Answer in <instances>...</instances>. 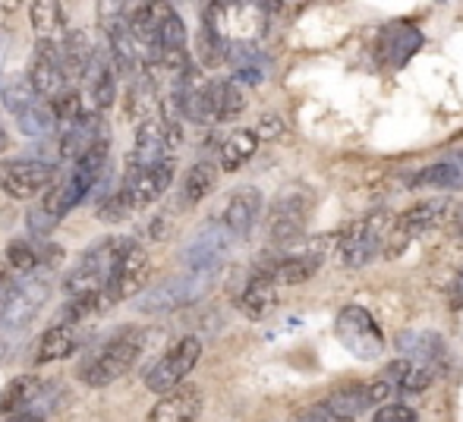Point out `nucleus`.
<instances>
[{
	"label": "nucleus",
	"instance_id": "a878e982",
	"mask_svg": "<svg viewBox=\"0 0 463 422\" xmlns=\"http://www.w3.org/2000/svg\"><path fill=\"white\" fill-rule=\"evenodd\" d=\"M256 148H259L256 129H237V133L227 136L224 145H221V167L231 173L240 171V167L256 155Z\"/></svg>",
	"mask_w": 463,
	"mask_h": 422
},
{
	"label": "nucleus",
	"instance_id": "c85d7f7f",
	"mask_svg": "<svg viewBox=\"0 0 463 422\" xmlns=\"http://www.w3.org/2000/svg\"><path fill=\"white\" fill-rule=\"evenodd\" d=\"M318 265L322 262L312 256H290V258H280L269 275L275 277L278 284H306L309 277H316Z\"/></svg>",
	"mask_w": 463,
	"mask_h": 422
},
{
	"label": "nucleus",
	"instance_id": "6e6552de",
	"mask_svg": "<svg viewBox=\"0 0 463 422\" xmlns=\"http://www.w3.org/2000/svg\"><path fill=\"white\" fill-rule=\"evenodd\" d=\"M54 186V167L35 158L0 161V190L10 199H32Z\"/></svg>",
	"mask_w": 463,
	"mask_h": 422
},
{
	"label": "nucleus",
	"instance_id": "393cba45",
	"mask_svg": "<svg viewBox=\"0 0 463 422\" xmlns=\"http://www.w3.org/2000/svg\"><path fill=\"white\" fill-rule=\"evenodd\" d=\"M42 394V381L35 375H19L10 385L0 391V417L4 413H25V407H32Z\"/></svg>",
	"mask_w": 463,
	"mask_h": 422
},
{
	"label": "nucleus",
	"instance_id": "7ed1b4c3",
	"mask_svg": "<svg viewBox=\"0 0 463 422\" xmlns=\"http://www.w3.org/2000/svg\"><path fill=\"white\" fill-rule=\"evenodd\" d=\"M212 281H214V275L186 271V275L171 277V281L148 290L146 296H139V300H136V309L146 315H165V313H174V309H184L189 303L199 300V296L212 287Z\"/></svg>",
	"mask_w": 463,
	"mask_h": 422
},
{
	"label": "nucleus",
	"instance_id": "f3484780",
	"mask_svg": "<svg viewBox=\"0 0 463 422\" xmlns=\"http://www.w3.org/2000/svg\"><path fill=\"white\" fill-rule=\"evenodd\" d=\"M29 13H32V29H35V35L42 38L44 44L63 48V42L70 38L63 6L54 4V0H35V4L29 6Z\"/></svg>",
	"mask_w": 463,
	"mask_h": 422
},
{
	"label": "nucleus",
	"instance_id": "aec40b11",
	"mask_svg": "<svg viewBox=\"0 0 463 422\" xmlns=\"http://www.w3.org/2000/svg\"><path fill=\"white\" fill-rule=\"evenodd\" d=\"M61 54H63V73H67V82H70V80H86L98 51H95V44L89 42L86 32H70Z\"/></svg>",
	"mask_w": 463,
	"mask_h": 422
},
{
	"label": "nucleus",
	"instance_id": "de8ad7c7",
	"mask_svg": "<svg viewBox=\"0 0 463 422\" xmlns=\"http://www.w3.org/2000/svg\"><path fill=\"white\" fill-rule=\"evenodd\" d=\"M6 287H10V281H6V275L0 271V290H6Z\"/></svg>",
	"mask_w": 463,
	"mask_h": 422
},
{
	"label": "nucleus",
	"instance_id": "0eeeda50",
	"mask_svg": "<svg viewBox=\"0 0 463 422\" xmlns=\"http://www.w3.org/2000/svg\"><path fill=\"white\" fill-rule=\"evenodd\" d=\"M231 243H233V233L227 230L224 220H208L186 243L184 249L186 268L199 271V275H214L221 268V262L227 258V252H231Z\"/></svg>",
	"mask_w": 463,
	"mask_h": 422
},
{
	"label": "nucleus",
	"instance_id": "7c9ffc66",
	"mask_svg": "<svg viewBox=\"0 0 463 422\" xmlns=\"http://www.w3.org/2000/svg\"><path fill=\"white\" fill-rule=\"evenodd\" d=\"M16 123L25 136H48L57 127V114L51 108V101H35L25 114L16 117Z\"/></svg>",
	"mask_w": 463,
	"mask_h": 422
},
{
	"label": "nucleus",
	"instance_id": "412c9836",
	"mask_svg": "<svg viewBox=\"0 0 463 422\" xmlns=\"http://www.w3.org/2000/svg\"><path fill=\"white\" fill-rule=\"evenodd\" d=\"M422 48V32L416 25H391L382 38V57L391 67H403Z\"/></svg>",
	"mask_w": 463,
	"mask_h": 422
},
{
	"label": "nucleus",
	"instance_id": "9d476101",
	"mask_svg": "<svg viewBox=\"0 0 463 422\" xmlns=\"http://www.w3.org/2000/svg\"><path fill=\"white\" fill-rule=\"evenodd\" d=\"M32 89L38 92V98L54 101L57 95L67 92V73H63V54L57 44H44L38 42L35 61H32V73H29Z\"/></svg>",
	"mask_w": 463,
	"mask_h": 422
},
{
	"label": "nucleus",
	"instance_id": "c756f323",
	"mask_svg": "<svg viewBox=\"0 0 463 422\" xmlns=\"http://www.w3.org/2000/svg\"><path fill=\"white\" fill-rule=\"evenodd\" d=\"M214 180H218V171H214V164H208V161H199V164H193L186 171V180H184V202L186 205L202 202V199L212 192Z\"/></svg>",
	"mask_w": 463,
	"mask_h": 422
},
{
	"label": "nucleus",
	"instance_id": "423d86ee",
	"mask_svg": "<svg viewBox=\"0 0 463 422\" xmlns=\"http://www.w3.org/2000/svg\"><path fill=\"white\" fill-rule=\"evenodd\" d=\"M199 356H202V341H199V337H184V341H177L158 362H155L152 369H148L146 388H148V391H155V394L177 391L180 381H184L186 375L195 369Z\"/></svg>",
	"mask_w": 463,
	"mask_h": 422
},
{
	"label": "nucleus",
	"instance_id": "79ce46f5",
	"mask_svg": "<svg viewBox=\"0 0 463 422\" xmlns=\"http://www.w3.org/2000/svg\"><path fill=\"white\" fill-rule=\"evenodd\" d=\"M259 139H278V136H284V123H280V117L275 114H265L262 120H259V129H256Z\"/></svg>",
	"mask_w": 463,
	"mask_h": 422
},
{
	"label": "nucleus",
	"instance_id": "bb28decb",
	"mask_svg": "<svg viewBox=\"0 0 463 422\" xmlns=\"http://www.w3.org/2000/svg\"><path fill=\"white\" fill-rule=\"evenodd\" d=\"M86 80H89V86H92V101H95V105L101 110L114 108V101H117V70H114V63H108L101 54H98Z\"/></svg>",
	"mask_w": 463,
	"mask_h": 422
},
{
	"label": "nucleus",
	"instance_id": "4c0bfd02",
	"mask_svg": "<svg viewBox=\"0 0 463 422\" xmlns=\"http://www.w3.org/2000/svg\"><path fill=\"white\" fill-rule=\"evenodd\" d=\"M161 51H186V29L177 10H167L165 23H161Z\"/></svg>",
	"mask_w": 463,
	"mask_h": 422
},
{
	"label": "nucleus",
	"instance_id": "1a4fd4ad",
	"mask_svg": "<svg viewBox=\"0 0 463 422\" xmlns=\"http://www.w3.org/2000/svg\"><path fill=\"white\" fill-rule=\"evenodd\" d=\"M148 281V256L142 246H129L127 256L120 258V265H117V271L110 275L108 287H104V300L110 303H120V300H129V296H136L142 287H146Z\"/></svg>",
	"mask_w": 463,
	"mask_h": 422
},
{
	"label": "nucleus",
	"instance_id": "37998d69",
	"mask_svg": "<svg viewBox=\"0 0 463 422\" xmlns=\"http://www.w3.org/2000/svg\"><path fill=\"white\" fill-rule=\"evenodd\" d=\"M297 422H354V419H347V417H337V413H328V410H312V413H306V417H299Z\"/></svg>",
	"mask_w": 463,
	"mask_h": 422
},
{
	"label": "nucleus",
	"instance_id": "9b49d317",
	"mask_svg": "<svg viewBox=\"0 0 463 422\" xmlns=\"http://www.w3.org/2000/svg\"><path fill=\"white\" fill-rule=\"evenodd\" d=\"M171 183H174V158H167L155 167H146V171H129L123 186L129 190V196H133V202H136V211H139V209H146V205L158 202V199L171 190Z\"/></svg>",
	"mask_w": 463,
	"mask_h": 422
},
{
	"label": "nucleus",
	"instance_id": "4468645a",
	"mask_svg": "<svg viewBox=\"0 0 463 422\" xmlns=\"http://www.w3.org/2000/svg\"><path fill=\"white\" fill-rule=\"evenodd\" d=\"M306 230V199L303 196H280L271 209V239L280 246H290Z\"/></svg>",
	"mask_w": 463,
	"mask_h": 422
},
{
	"label": "nucleus",
	"instance_id": "20e7f679",
	"mask_svg": "<svg viewBox=\"0 0 463 422\" xmlns=\"http://www.w3.org/2000/svg\"><path fill=\"white\" fill-rule=\"evenodd\" d=\"M335 334L360 360H378L384 353V334L363 306H344L335 318Z\"/></svg>",
	"mask_w": 463,
	"mask_h": 422
},
{
	"label": "nucleus",
	"instance_id": "a211bd4d",
	"mask_svg": "<svg viewBox=\"0 0 463 422\" xmlns=\"http://www.w3.org/2000/svg\"><path fill=\"white\" fill-rule=\"evenodd\" d=\"M104 129H101V117L98 114H86L82 117L76 127H70V129H63V136H61V158L63 161H80L82 155L89 152V148L95 145V142H101L104 139Z\"/></svg>",
	"mask_w": 463,
	"mask_h": 422
},
{
	"label": "nucleus",
	"instance_id": "a18cd8bd",
	"mask_svg": "<svg viewBox=\"0 0 463 422\" xmlns=\"http://www.w3.org/2000/svg\"><path fill=\"white\" fill-rule=\"evenodd\" d=\"M6 422H44V417H42V413H29V410H25V413H13V417L6 419Z\"/></svg>",
	"mask_w": 463,
	"mask_h": 422
},
{
	"label": "nucleus",
	"instance_id": "c03bdc74",
	"mask_svg": "<svg viewBox=\"0 0 463 422\" xmlns=\"http://www.w3.org/2000/svg\"><path fill=\"white\" fill-rule=\"evenodd\" d=\"M451 306H454V309H460V306H463V268H460V275H458V284H454Z\"/></svg>",
	"mask_w": 463,
	"mask_h": 422
},
{
	"label": "nucleus",
	"instance_id": "72a5a7b5",
	"mask_svg": "<svg viewBox=\"0 0 463 422\" xmlns=\"http://www.w3.org/2000/svg\"><path fill=\"white\" fill-rule=\"evenodd\" d=\"M6 262L23 277H29L42 268V249H35L32 243H23V239H13V243L6 246Z\"/></svg>",
	"mask_w": 463,
	"mask_h": 422
},
{
	"label": "nucleus",
	"instance_id": "58836bf2",
	"mask_svg": "<svg viewBox=\"0 0 463 422\" xmlns=\"http://www.w3.org/2000/svg\"><path fill=\"white\" fill-rule=\"evenodd\" d=\"M435 379V366H429V362H413L410 360V369L407 375H403L401 381V394H420L426 391L429 385H432Z\"/></svg>",
	"mask_w": 463,
	"mask_h": 422
},
{
	"label": "nucleus",
	"instance_id": "09e8293b",
	"mask_svg": "<svg viewBox=\"0 0 463 422\" xmlns=\"http://www.w3.org/2000/svg\"><path fill=\"white\" fill-rule=\"evenodd\" d=\"M460 237H463V233H460Z\"/></svg>",
	"mask_w": 463,
	"mask_h": 422
},
{
	"label": "nucleus",
	"instance_id": "ea45409f",
	"mask_svg": "<svg viewBox=\"0 0 463 422\" xmlns=\"http://www.w3.org/2000/svg\"><path fill=\"white\" fill-rule=\"evenodd\" d=\"M25 224H29V230L35 233V237H48V233L54 230V227L61 224V220L51 218V214L44 211L42 205H35V209L29 211V218H25Z\"/></svg>",
	"mask_w": 463,
	"mask_h": 422
},
{
	"label": "nucleus",
	"instance_id": "2eb2a0df",
	"mask_svg": "<svg viewBox=\"0 0 463 422\" xmlns=\"http://www.w3.org/2000/svg\"><path fill=\"white\" fill-rule=\"evenodd\" d=\"M259 214H262V192H259L256 186H243V190H237L227 199L224 224L233 237H246V233L256 227Z\"/></svg>",
	"mask_w": 463,
	"mask_h": 422
},
{
	"label": "nucleus",
	"instance_id": "39448f33",
	"mask_svg": "<svg viewBox=\"0 0 463 422\" xmlns=\"http://www.w3.org/2000/svg\"><path fill=\"white\" fill-rule=\"evenodd\" d=\"M391 227V211H372L363 220H356L354 227L344 230L341 239V262L347 268H366L372 258L378 256L384 243V233Z\"/></svg>",
	"mask_w": 463,
	"mask_h": 422
},
{
	"label": "nucleus",
	"instance_id": "4be33fe9",
	"mask_svg": "<svg viewBox=\"0 0 463 422\" xmlns=\"http://www.w3.org/2000/svg\"><path fill=\"white\" fill-rule=\"evenodd\" d=\"M413 186H429V190H463V152L451 155L448 161L429 164L410 180Z\"/></svg>",
	"mask_w": 463,
	"mask_h": 422
},
{
	"label": "nucleus",
	"instance_id": "cd10ccee",
	"mask_svg": "<svg viewBox=\"0 0 463 422\" xmlns=\"http://www.w3.org/2000/svg\"><path fill=\"white\" fill-rule=\"evenodd\" d=\"M212 98L218 120H233L246 110V92L237 80H218L212 82Z\"/></svg>",
	"mask_w": 463,
	"mask_h": 422
},
{
	"label": "nucleus",
	"instance_id": "2f4dec72",
	"mask_svg": "<svg viewBox=\"0 0 463 422\" xmlns=\"http://www.w3.org/2000/svg\"><path fill=\"white\" fill-rule=\"evenodd\" d=\"M366 407H369L366 385H360V388H347V391H337V394H331V398L322 404V410L337 413V417H347V419H354L356 413H363V410H366Z\"/></svg>",
	"mask_w": 463,
	"mask_h": 422
},
{
	"label": "nucleus",
	"instance_id": "49530a36",
	"mask_svg": "<svg viewBox=\"0 0 463 422\" xmlns=\"http://www.w3.org/2000/svg\"><path fill=\"white\" fill-rule=\"evenodd\" d=\"M6 145H10V142H6V133H4V127H0V152H4Z\"/></svg>",
	"mask_w": 463,
	"mask_h": 422
},
{
	"label": "nucleus",
	"instance_id": "6ab92c4d",
	"mask_svg": "<svg viewBox=\"0 0 463 422\" xmlns=\"http://www.w3.org/2000/svg\"><path fill=\"white\" fill-rule=\"evenodd\" d=\"M278 287L280 284L269 275V271H265V275H256L250 284H246L243 294H240V300H237L240 313H246L250 318H265L278 306Z\"/></svg>",
	"mask_w": 463,
	"mask_h": 422
},
{
	"label": "nucleus",
	"instance_id": "f704fd0d",
	"mask_svg": "<svg viewBox=\"0 0 463 422\" xmlns=\"http://www.w3.org/2000/svg\"><path fill=\"white\" fill-rule=\"evenodd\" d=\"M108 306L104 294H92V296H76V300H67V306L61 309V324H76L92 318L98 309Z\"/></svg>",
	"mask_w": 463,
	"mask_h": 422
},
{
	"label": "nucleus",
	"instance_id": "b1692460",
	"mask_svg": "<svg viewBox=\"0 0 463 422\" xmlns=\"http://www.w3.org/2000/svg\"><path fill=\"white\" fill-rule=\"evenodd\" d=\"M108 35H110V54H114V70L117 73H136V67H139V44H136L133 32H129L127 23H110L108 25Z\"/></svg>",
	"mask_w": 463,
	"mask_h": 422
},
{
	"label": "nucleus",
	"instance_id": "473e14b6",
	"mask_svg": "<svg viewBox=\"0 0 463 422\" xmlns=\"http://www.w3.org/2000/svg\"><path fill=\"white\" fill-rule=\"evenodd\" d=\"M133 211H136V202H133V196H129L127 186L110 192V196L101 199V205H98V218H101L104 224H120V220L133 218Z\"/></svg>",
	"mask_w": 463,
	"mask_h": 422
},
{
	"label": "nucleus",
	"instance_id": "f257e3e1",
	"mask_svg": "<svg viewBox=\"0 0 463 422\" xmlns=\"http://www.w3.org/2000/svg\"><path fill=\"white\" fill-rule=\"evenodd\" d=\"M133 246V239H98L92 249L82 252V258L76 262V268L67 275L63 281V290H67V300H76V296H92V294H104L110 275L117 271L120 258L127 256V249Z\"/></svg>",
	"mask_w": 463,
	"mask_h": 422
},
{
	"label": "nucleus",
	"instance_id": "5701e85b",
	"mask_svg": "<svg viewBox=\"0 0 463 422\" xmlns=\"http://www.w3.org/2000/svg\"><path fill=\"white\" fill-rule=\"evenodd\" d=\"M76 347H80V337H76L73 324H54V328L44 331L42 341H38L35 362H38V366H44V362L67 360Z\"/></svg>",
	"mask_w": 463,
	"mask_h": 422
},
{
	"label": "nucleus",
	"instance_id": "c9c22d12",
	"mask_svg": "<svg viewBox=\"0 0 463 422\" xmlns=\"http://www.w3.org/2000/svg\"><path fill=\"white\" fill-rule=\"evenodd\" d=\"M38 101V92L32 89V82L29 80H10L6 82V89H4V105L10 114H25L32 105Z\"/></svg>",
	"mask_w": 463,
	"mask_h": 422
},
{
	"label": "nucleus",
	"instance_id": "f8f14e48",
	"mask_svg": "<svg viewBox=\"0 0 463 422\" xmlns=\"http://www.w3.org/2000/svg\"><path fill=\"white\" fill-rule=\"evenodd\" d=\"M454 214V202L451 199H426V202H416L410 205L407 211L397 218V233L401 239H413V237H422V233L435 230L441 227L448 218Z\"/></svg>",
	"mask_w": 463,
	"mask_h": 422
},
{
	"label": "nucleus",
	"instance_id": "a19ab883",
	"mask_svg": "<svg viewBox=\"0 0 463 422\" xmlns=\"http://www.w3.org/2000/svg\"><path fill=\"white\" fill-rule=\"evenodd\" d=\"M372 422H416V410H410L407 404H384L375 410Z\"/></svg>",
	"mask_w": 463,
	"mask_h": 422
},
{
	"label": "nucleus",
	"instance_id": "dca6fc26",
	"mask_svg": "<svg viewBox=\"0 0 463 422\" xmlns=\"http://www.w3.org/2000/svg\"><path fill=\"white\" fill-rule=\"evenodd\" d=\"M202 410V391L199 388H177V391L165 394L148 413L146 422H195Z\"/></svg>",
	"mask_w": 463,
	"mask_h": 422
},
{
	"label": "nucleus",
	"instance_id": "e433bc0d",
	"mask_svg": "<svg viewBox=\"0 0 463 422\" xmlns=\"http://www.w3.org/2000/svg\"><path fill=\"white\" fill-rule=\"evenodd\" d=\"M51 108H54V114H57V123H61L63 129H70V127H76V123L82 120V98H80V92H63V95H57L54 101H51Z\"/></svg>",
	"mask_w": 463,
	"mask_h": 422
},
{
	"label": "nucleus",
	"instance_id": "f03ea898",
	"mask_svg": "<svg viewBox=\"0 0 463 422\" xmlns=\"http://www.w3.org/2000/svg\"><path fill=\"white\" fill-rule=\"evenodd\" d=\"M142 353V331L136 328H127L120 334H114L101 350L86 360L82 366V381L92 388H104V385H114L120 375H127L129 369L136 366Z\"/></svg>",
	"mask_w": 463,
	"mask_h": 422
},
{
	"label": "nucleus",
	"instance_id": "ddd939ff",
	"mask_svg": "<svg viewBox=\"0 0 463 422\" xmlns=\"http://www.w3.org/2000/svg\"><path fill=\"white\" fill-rule=\"evenodd\" d=\"M51 294V284L44 275H29L19 284H10V315H6V324L16 328V324L32 322V315L44 306Z\"/></svg>",
	"mask_w": 463,
	"mask_h": 422
}]
</instances>
